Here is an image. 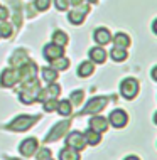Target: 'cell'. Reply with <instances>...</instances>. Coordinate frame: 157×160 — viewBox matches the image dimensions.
Masks as SVG:
<instances>
[{"label":"cell","instance_id":"obj_18","mask_svg":"<svg viewBox=\"0 0 157 160\" xmlns=\"http://www.w3.org/2000/svg\"><path fill=\"white\" fill-rule=\"evenodd\" d=\"M93 71H95L93 62H91V61H85V62H81L80 66H78L76 74L80 76V78H88V76L93 74Z\"/></svg>","mask_w":157,"mask_h":160},{"label":"cell","instance_id":"obj_30","mask_svg":"<svg viewBox=\"0 0 157 160\" xmlns=\"http://www.w3.org/2000/svg\"><path fill=\"white\" fill-rule=\"evenodd\" d=\"M36 158H37V160H52V157H51V150L41 148V150H39V152L36 153Z\"/></svg>","mask_w":157,"mask_h":160},{"label":"cell","instance_id":"obj_5","mask_svg":"<svg viewBox=\"0 0 157 160\" xmlns=\"http://www.w3.org/2000/svg\"><path fill=\"white\" fill-rule=\"evenodd\" d=\"M120 93L125 99H133L139 94V81L135 78H127L120 84Z\"/></svg>","mask_w":157,"mask_h":160},{"label":"cell","instance_id":"obj_26","mask_svg":"<svg viewBox=\"0 0 157 160\" xmlns=\"http://www.w3.org/2000/svg\"><path fill=\"white\" fill-rule=\"evenodd\" d=\"M68 41H69V39H68V36L63 31H56L54 34H52V42H54V44H58V46H63L64 47V46L68 44Z\"/></svg>","mask_w":157,"mask_h":160},{"label":"cell","instance_id":"obj_9","mask_svg":"<svg viewBox=\"0 0 157 160\" xmlns=\"http://www.w3.org/2000/svg\"><path fill=\"white\" fill-rule=\"evenodd\" d=\"M19 83V71H17L15 68H8L5 71L2 72V76H0V84L3 86V88H12L14 84Z\"/></svg>","mask_w":157,"mask_h":160},{"label":"cell","instance_id":"obj_13","mask_svg":"<svg viewBox=\"0 0 157 160\" xmlns=\"http://www.w3.org/2000/svg\"><path fill=\"white\" fill-rule=\"evenodd\" d=\"M42 54H44V58L47 59V61H52V59H58V58H61V56H64V47L51 42V44H46Z\"/></svg>","mask_w":157,"mask_h":160},{"label":"cell","instance_id":"obj_7","mask_svg":"<svg viewBox=\"0 0 157 160\" xmlns=\"http://www.w3.org/2000/svg\"><path fill=\"white\" fill-rule=\"evenodd\" d=\"M108 105V99L103 96H97V98H91L88 103H86L83 113L85 115H98L100 111H103V108Z\"/></svg>","mask_w":157,"mask_h":160},{"label":"cell","instance_id":"obj_35","mask_svg":"<svg viewBox=\"0 0 157 160\" xmlns=\"http://www.w3.org/2000/svg\"><path fill=\"white\" fill-rule=\"evenodd\" d=\"M8 160H20V158H8Z\"/></svg>","mask_w":157,"mask_h":160},{"label":"cell","instance_id":"obj_24","mask_svg":"<svg viewBox=\"0 0 157 160\" xmlns=\"http://www.w3.org/2000/svg\"><path fill=\"white\" fill-rule=\"evenodd\" d=\"M51 62V68L52 69H56V71H64V69H68L69 68V61L66 58H58V59H52V61H49Z\"/></svg>","mask_w":157,"mask_h":160},{"label":"cell","instance_id":"obj_20","mask_svg":"<svg viewBox=\"0 0 157 160\" xmlns=\"http://www.w3.org/2000/svg\"><path fill=\"white\" fill-rule=\"evenodd\" d=\"M83 135H85L86 143H90V145H98L100 140H102V133L95 132V130H91V128H88Z\"/></svg>","mask_w":157,"mask_h":160},{"label":"cell","instance_id":"obj_31","mask_svg":"<svg viewBox=\"0 0 157 160\" xmlns=\"http://www.w3.org/2000/svg\"><path fill=\"white\" fill-rule=\"evenodd\" d=\"M56 108H58V99L52 98V99H47V101H44V111H54Z\"/></svg>","mask_w":157,"mask_h":160},{"label":"cell","instance_id":"obj_16","mask_svg":"<svg viewBox=\"0 0 157 160\" xmlns=\"http://www.w3.org/2000/svg\"><path fill=\"white\" fill-rule=\"evenodd\" d=\"M25 61H29L27 59V52H25L24 49H17L14 54H12V58L8 59V62H10L12 68H20Z\"/></svg>","mask_w":157,"mask_h":160},{"label":"cell","instance_id":"obj_4","mask_svg":"<svg viewBox=\"0 0 157 160\" xmlns=\"http://www.w3.org/2000/svg\"><path fill=\"white\" fill-rule=\"evenodd\" d=\"M69 127H71V120H64V122L56 123L54 127L49 130V133H47V137L44 138V142L49 143V142H56V140H59V138H63V135L69 130Z\"/></svg>","mask_w":157,"mask_h":160},{"label":"cell","instance_id":"obj_3","mask_svg":"<svg viewBox=\"0 0 157 160\" xmlns=\"http://www.w3.org/2000/svg\"><path fill=\"white\" fill-rule=\"evenodd\" d=\"M88 12H90V2H86V0H85V2L75 5V8L68 14V19H69V22H71V24L80 25V24L85 22V17H86Z\"/></svg>","mask_w":157,"mask_h":160},{"label":"cell","instance_id":"obj_8","mask_svg":"<svg viewBox=\"0 0 157 160\" xmlns=\"http://www.w3.org/2000/svg\"><path fill=\"white\" fill-rule=\"evenodd\" d=\"M66 147H69V148H75L76 152H81V150L86 147L85 135L80 133V132H71L66 137Z\"/></svg>","mask_w":157,"mask_h":160},{"label":"cell","instance_id":"obj_15","mask_svg":"<svg viewBox=\"0 0 157 160\" xmlns=\"http://www.w3.org/2000/svg\"><path fill=\"white\" fill-rule=\"evenodd\" d=\"M88 125H90L91 130H95V132H98V133H103V132H107V128H108V120L103 118V116H93Z\"/></svg>","mask_w":157,"mask_h":160},{"label":"cell","instance_id":"obj_6","mask_svg":"<svg viewBox=\"0 0 157 160\" xmlns=\"http://www.w3.org/2000/svg\"><path fill=\"white\" fill-rule=\"evenodd\" d=\"M37 64L32 61H25L22 66L19 68V81L20 83H27V81L34 79L37 74Z\"/></svg>","mask_w":157,"mask_h":160},{"label":"cell","instance_id":"obj_34","mask_svg":"<svg viewBox=\"0 0 157 160\" xmlns=\"http://www.w3.org/2000/svg\"><path fill=\"white\" fill-rule=\"evenodd\" d=\"M125 160H140V158H139V157H135V155H128V157L125 158Z\"/></svg>","mask_w":157,"mask_h":160},{"label":"cell","instance_id":"obj_14","mask_svg":"<svg viewBox=\"0 0 157 160\" xmlns=\"http://www.w3.org/2000/svg\"><path fill=\"white\" fill-rule=\"evenodd\" d=\"M90 61L93 64H103L107 61V51H105L102 46L93 47V49L90 51Z\"/></svg>","mask_w":157,"mask_h":160},{"label":"cell","instance_id":"obj_23","mask_svg":"<svg viewBox=\"0 0 157 160\" xmlns=\"http://www.w3.org/2000/svg\"><path fill=\"white\" fill-rule=\"evenodd\" d=\"M113 42H115V46L127 49V47L130 46V37L125 32H118V34H115V37H113Z\"/></svg>","mask_w":157,"mask_h":160},{"label":"cell","instance_id":"obj_27","mask_svg":"<svg viewBox=\"0 0 157 160\" xmlns=\"http://www.w3.org/2000/svg\"><path fill=\"white\" fill-rule=\"evenodd\" d=\"M83 99H85V91H83V89H78V91L71 93V99H69V103H71L73 106H80L83 103Z\"/></svg>","mask_w":157,"mask_h":160},{"label":"cell","instance_id":"obj_12","mask_svg":"<svg viewBox=\"0 0 157 160\" xmlns=\"http://www.w3.org/2000/svg\"><path fill=\"white\" fill-rule=\"evenodd\" d=\"M37 148H39V143H37V140L34 137L25 138L22 143L19 145V150H20V153H22L24 157H32V155L37 152Z\"/></svg>","mask_w":157,"mask_h":160},{"label":"cell","instance_id":"obj_22","mask_svg":"<svg viewBox=\"0 0 157 160\" xmlns=\"http://www.w3.org/2000/svg\"><path fill=\"white\" fill-rule=\"evenodd\" d=\"M59 160H80V153H78L75 148L64 147L59 152Z\"/></svg>","mask_w":157,"mask_h":160},{"label":"cell","instance_id":"obj_28","mask_svg":"<svg viewBox=\"0 0 157 160\" xmlns=\"http://www.w3.org/2000/svg\"><path fill=\"white\" fill-rule=\"evenodd\" d=\"M0 37H3V39L12 37V25L5 22V20H2V24H0Z\"/></svg>","mask_w":157,"mask_h":160},{"label":"cell","instance_id":"obj_2","mask_svg":"<svg viewBox=\"0 0 157 160\" xmlns=\"http://www.w3.org/2000/svg\"><path fill=\"white\" fill-rule=\"evenodd\" d=\"M39 122V116H27V115H22V116H17L14 122H10L7 125V128L10 132H25L29 130L32 125H36Z\"/></svg>","mask_w":157,"mask_h":160},{"label":"cell","instance_id":"obj_10","mask_svg":"<svg viewBox=\"0 0 157 160\" xmlns=\"http://www.w3.org/2000/svg\"><path fill=\"white\" fill-rule=\"evenodd\" d=\"M59 93H61V86L56 84V81H54V83H49L47 88H44V89L41 88V91H39V94H37V101L44 103V101H47V99L58 98Z\"/></svg>","mask_w":157,"mask_h":160},{"label":"cell","instance_id":"obj_21","mask_svg":"<svg viewBox=\"0 0 157 160\" xmlns=\"http://www.w3.org/2000/svg\"><path fill=\"white\" fill-rule=\"evenodd\" d=\"M56 111L61 115V116H69L73 113V105L69 103V99H63V101H58V108Z\"/></svg>","mask_w":157,"mask_h":160},{"label":"cell","instance_id":"obj_25","mask_svg":"<svg viewBox=\"0 0 157 160\" xmlns=\"http://www.w3.org/2000/svg\"><path fill=\"white\" fill-rule=\"evenodd\" d=\"M42 78H44L46 83H54L56 79H58V71L52 68H42Z\"/></svg>","mask_w":157,"mask_h":160},{"label":"cell","instance_id":"obj_33","mask_svg":"<svg viewBox=\"0 0 157 160\" xmlns=\"http://www.w3.org/2000/svg\"><path fill=\"white\" fill-rule=\"evenodd\" d=\"M8 17V10L5 7H0V20H5Z\"/></svg>","mask_w":157,"mask_h":160},{"label":"cell","instance_id":"obj_11","mask_svg":"<svg viewBox=\"0 0 157 160\" xmlns=\"http://www.w3.org/2000/svg\"><path fill=\"white\" fill-rule=\"evenodd\" d=\"M128 122V116L123 110H113L110 116H108V123L115 128H123Z\"/></svg>","mask_w":157,"mask_h":160},{"label":"cell","instance_id":"obj_19","mask_svg":"<svg viewBox=\"0 0 157 160\" xmlns=\"http://www.w3.org/2000/svg\"><path fill=\"white\" fill-rule=\"evenodd\" d=\"M110 58H112L115 62H122V61H125V59L128 58L127 49H123V47H118V46H113V49L110 51Z\"/></svg>","mask_w":157,"mask_h":160},{"label":"cell","instance_id":"obj_17","mask_svg":"<svg viewBox=\"0 0 157 160\" xmlns=\"http://www.w3.org/2000/svg\"><path fill=\"white\" fill-rule=\"evenodd\" d=\"M93 37H95V42H97V44H102V46L108 44V42L112 41V34H110V31H108V29H105V27L97 29Z\"/></svg>","mask_w":157,"mask_h":160},{"label":"cell","instance_id":"obj_32","mask_svg":"<svg viewBox=\"0 0 157 160\" xmlns=\"http://www.w3.org/2000/svg\"><path fill=\"white\" fill-rule=\"evenodd\" d=\"M54 5L58 10L64 12V10H68V7H69V0H54Z\"/></svg>","mask_w":157,"mask_h":160},{"label":"cell","instance_id":"obj_29","mask_svg":"<svg viewBox=\"0 0 157 160\" xmlns=\"http://www.w3.org/2000/svg\"><path fill=\"white\" fill-rule=\"evenodd\" d=\"M49 5H51V0H36V2H34V7H36V10H39V12L47 10Z\"/></svg>","mask_w":157,"mask_h":160},{"label":"cell","instance_id":"obj_1","mask_svg":"<svg viewBox=\"0 0 157 160\" xmlns=\"http://www.w3.org/2000/svg\"><path fill=\"white\" fill-rule=\"evenodd\" d=\"M39 91H41V84H39L37 78H34L27 83H22V88L19 91V99L24 105H32L34 101H37Z\"/></svg>","mask_w":157,"mask_h":160}]
</instances>
